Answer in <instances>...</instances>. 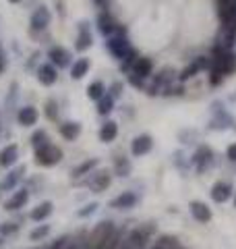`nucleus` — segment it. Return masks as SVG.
Wrapping results in <instances>:
<instances>
[{"instance_id":"obj_1","label":"nucleus","mask_w":236,"mask_h":249,"mask_svg":"<svg viewBox=\"0 0 236 249\" xmlns=\"http://www.w3.org/2000/svg\"><path fill=\"white\" fill-rule=\"evenodd\" d=\"M209 67L214 73H219V75H230L236 71V56H232L228 50L224 48H216L214 52V58L209 60Z\"/></svg>"},{"instance_id":"obj_2","label":"nucleus","mask_w":236,"mask_h":249,"mask_svg":"<svg viewBox=\"0 0 236 249\" xmlns=\"http://www.w3.org/2000/svg\"><path fill=\"white\" fill-rule=\"evenodd\" d=\"M153 232V227H141V229H135L129 232V237L122 241L127 249H145L147 243H149V237Z\"/></svg>"},{"instance_id":"obj_3","label":"nucleus","mask_w":236,"mask_h":249,"mask_svg":"<svg viewBox=\"0 0 236 249\" xmlns=\"http://www.w3.org/2000/svg\"><path fill=\"white\" fill-rule=\"evenodd\" d=\"M60 158H62V150L52 143L35 150V164L37 166H54Z\"/></svg>"},{"instance_id":"obj_4","label":"nucleus","mask_w":236,"mask_h":249,"mask_svg":"<svg viewBox=\"0 0 236 249\" xmlns=\"http://www.w3.org/2000/svg\"><path fill=\"white\" fill-rule=\"evenodd\" d=\"M116 231V227H114V222H110V220H104V222H100L96 229H93V232L89 235V247H93V249H100L101 247V243L112 235V232Z\"/></svg>"},{"instance_id":"obj_5","label":"nucleus","mask_w":236,"mask_h":249,"mask_svg":"<svg viewBox=\"0 0 236 249\" xmlns=\"http://www.w3.org/2000/svg\"><path fill=\"white\" fill-rule=\"evenodd\" d=\"M108 50L112 52L116 58H124V56H127V52H131L129 50V42L124 40L122 36L110 37V40H108Z\"/></svg>"},{"instance_id":"obj_6","label":"nucleus","mask_w":236,"mask_h":249,"mask_svg":"<svg viewBox=\"0 0 236 249\" xmlns=\"http://www.w3.org/2000/svg\"><path fill=\"white\" fill-rule=\"evenodd\" d=\"M207 67H209V60H207L205 56H199V58H195L193 65H188L185 71L178 75V79H180V81H186V79H191V77H195L197 73L201 71V69H207Z\"/></svg>"},{"instance_id":"obj_7","label":"nucleus","mask_w":236,"mask_h":249,"mask_svg":"<svg viewBox=\"0 0 236 249\" xmlns=\"http://www.w3.org/2000/svg\"><path fill=\"white\" fill-rule=\"evenodd\" d=\"M191 214L197 222H209L211 220V210L207 204H203V201H191Z\"/></svg>"},{"instance_id":"obj_8","label":"nucleus","mask_w":236,"mask_h":249,"mask_svg":"<svg viewBox=\"0 0 236 249\" xmlns=\"http://www.w3.org/2000/svg\"><path fill=\"white\" fill-rule=\"evenodd\" d=\"M230 196H232V187L228 183H224V181H219V183H216L214 187H211V199L218 201V204H224V201H228V199H230Z\"/></svg>"},{"instance_id":"obj_9","label":"nucleus","mask_w":236,"mask_h":249,"mask_svg":"<svg viewBox=\"0 0 236 249\" xmlns=\"http://www.w3.org/2000/svg\"><path fill=\"white\" fill-rule=\"evenodd\" d=\"M152 145H153V139H152V135L143 133V135L135 137V142H133V145H131L133 156H143V154H147L149 150H152Z\"/></svg>"},{"instance_id":"obj_10","label":"nucleus","mask_w":236,"mask_h":249,"mask_svg":"<svg viewBox=\"0 0 236 249\" xmlns=\"http://www.w3.org/2000/svg\"><path fill=\"white\" fill-rule=\"evenodd\" d=\"M91 44H93V37H91V31H89V27H87V23H81V25H79V36H77V42H75V46H77V52L87 50Z\"/></svg>"},{"instance_id":"obj_11","label":"nucleus","mask_w":236,"mask_h":249,"mask_svg":"<svg viewBox=\"0 0 236 249\" xmlns=\"http://www.w3.org/2000/svg\"><path fill=\"white\" fill-rule=\"evenodd\" d=\"M50 23V11L46 6H39L35 9V13L31 15V29H46V25Z\"/></svg>"},{"instance_id":"obj_12","label":"nucleus","mask_w":236,"mask_h":249,"mask_svg":"<svg viewBox=\"0 0 236 249\" xmlns=\"http://www.w3.org/2000/svg\"><path fill=\"white\" fill-rule=\"evenodd\" d=\"M153 71V62L149 58H137L135 65H133V75L139 77V79H145V77H149Z\"/></svg>"},{"instance_id":"obj_13","label":"nucleus","mask_w":236,"mask_h":249,"mask_svg":"<svg viewBox=\"0 0 236 249\" xmlns=\"http://www.w3.org/2000/svg\"><path fill=\"white\" fill-rule=\"evenodd\" d=\"M37 79L42 85H52V83H56L58 79V73H56V69L50 67V65H42L37 69Z\"/></svg>"},{"instance_id":"obj_14","label":"nucleus","mask_w":236,"mask_h":249,"mask_svg":"<svg viewBox=\"0 0 236 249\" xmlns=\"http://www.w3.org/2000/svg\"><path fill=\"white\" fill-rule=\"evenodd\" d=\"M48 58L52 60V65H56V67H67L68 62H70V54L65 50V48H60V46H56V48H52L48 52Z\"/></svg>"},{"instance_id":"obj_15","label":"nucleus","mask_w":236,"mask_h":249,"mask_svg":"<svg viewBox=\"0 0 236 249\" xmlns=\"http://www.w3.org/2000/svg\"><path fill=\"white\" fill-rule=\"evenodd\" d=\"M89 185H91V189L98 191V193L106 191L108 187H110V173H108V170H100V173L93 175V178H91Z\"/></svg>"},{"instance_id":"obj_16","label":"nucleus","mask_w":236,"mask_h":249,"mask_svg":"<svg viewBox=\"0 0 236 249\" xmlns=\"http://www.w3.org/2000/svg\"><path fill=\"white\" fill-rule=\"evenodd\" d=\"M19 123L23 124V127H31V124H35L37 123V119H39V114H37V110L34 106H25V108H21L19 110Z\"/></svg>"},{"instance_id":"obj_17","label":"nucleus","mask_w":236,"mask_h":249,"mask_svg":"<svg viewBox=\"0 0 236 249\" xmlns=\"http://www.w3.org/2000/svg\"><path fill=\"white\" fill-rule=\"evenodd\" d=\"M17 156H19V147L15 145V143H11V145H6L2 152H0V164L2 166H13L15 162H17Z\"/></svg>"},{"instance_id":"obj_18","label":"nucleus","mask_w":236,"mask_h":249,"mask_svg":"<svg viewBox=\"0 0 236 249\" xmlns=\"http://www.w3.org/2000/svg\"><path fill=\"white\" fill-rule=\"evenodd\" d=\"M116 135H118V124H116L114 121H108V123L101 124V129H100V139H101L104 143L114 142Z\"/></svg>"},{"instance_id":"obj_19","label":"nucleus","mask_w":236,"mask_h":249,"mask_svg":"<svg viewBox=\"0 0 236 249\" xmlns=\"http://www.w3.org/2000/svg\"><path fill=\"white\" fill-rule=\"evenodd\" d=\"M27 199H29L27 189H19V191L15 193V196L4 204V208H6V210H19V208H23V206L27 204Z\"/></svg>"},{"instance_id":"obj_20","label":"nucleus","mask_w":236,"mask_h":249,"mask_svg":"<svg viewBox=\"0 0 236 249\" xmlns=\"http://www.w3.org/2000/svg\"><path fill=\"white\" fill-rule=\"evenodd\" d=\"M81 133V124L79 123H62L60 124V135L67 139V142H73L77 139V135Z\"/></svg>"},{"instance_id":"obj_21","label":"nucleus","mask_w":236,"mask_h":249,"mask_svg":"<svg viewBox=\"0 0 236 249\" xmlns=\"http://www.w3.org/2000/svg\"><path fill=\"white\" fill-rule=\"evenodd\" d=\"M98 25H100V31L101 34H114V31H118V27H116V23H114V19L110 17L108 13H104V15H100V19H98Z\"/></svg>"},{"instance_id":"obj_22","label":"nucleus","mask_w":236,"mask_h":249,"mask_svg":"<svg viewBox=\"0 0 236 249\" xmlns=\"http://www.w3.org/2000/svg\"><path fill=\"white\" fill-rule=\"evenodd\" d=\"M87 71H89V60L79 58L73 65V69H70V77H73V79H81V77L87 75Z\"/></svg>"},{"instance_id":"obj_23","label":"nucleus","mask_w":236,"mask_h":249,"mask_svg":"<svg viewBox=\"0 0 236 249\" xmlns=\"http://www.w3.org/2000/svg\"><path fill=\"white\" fill-rule=\"evenodd\" d=\"M137 204V196L135 193H122V196H118L114 201H112V206L114 208H133Z\"/></svg>"},{"instance_id":"obj_24","label":"nucleus","mask_w":236,"mask_h":249,"mask_svg":"<svg viewBox=\"0 0 236 249\" xmlns=\"http://www.w3.org/2000/svg\"><path fill=\"white\" fill-rule=\"evenodd\" d=\"M152 249H178V239L172 237V235H162L153 243Z\"/></svg>"},{"instance_id":"obj_25","label":"nucleus","mask_w":236,"mask_h":249,"mask_svg":"<svg viewBox=\"0 0 236 249\" xmlns=\"http://www.w3.org/2000/svg\"><path fill=\"white\" fill-rule=\"evenodd\" d=\"M50 214H52V204L50 201H44V204H39L34 212H31V220L39 222V220H44V218H48Z\"/></svg>"},{"instance_id":"obj_26","label":"nucleus","mask_w":236,"mask_h":249,"mask_svg":"<svg viewBox=\"0 0 236 249\" xmlns=\"http://www.w3.org/2000/svg\"><path fill=\"white\" fill-rule=\"evenodd\" d=\"M104 96H106V93H104V83H101V81H93L87 88V98L89 100H96V102H100Z\"/></svg>"},{"instance_id":"obj_27","label":"nucleus","mask_w":236,"mask_h":249,"mask_svg":"<svg viewBox=\"0 0 236 249\" xmlns=\"http://www.w3.org/2000/svg\"><path fill=\"white\" fill-rule=\"evenodd\" d=\"M120 243H122V232L120 231H114L112 235H110L104 241V243H101L100 249H118V247H120Z\"/></svg>"},{"instance_id":"obj_28","label":"nucleus","mask_w":236,"mask_h":249,"mask_svg":"<svg viewBox=\"0 0 236 249\" xmlns=\"http://www.w3.org/2000/svg\"><path fill=\"white\" fill-rule=\"evenodd\" d=\"M112 106H114V100L110 98V96H104L98 102V112L101 114V116H106V114H110L112 112Z\"/></svg>"},{"instance_id":"obj_29","label":"nucleus","mask_w":236,"mask_h":249,"mask_svg":"<svg viewBox=\"0 0 236 249\" xmlns=\"http://www.w3.org/2000/svg\"><path fill=\"white\" fill-rule=\"evenodd\" d=\"M31 143H34L35 150L48 145V135H46V131H37V133H34V137H31Z\"/></svg>"},{"instance_id":"obj_30","label":"nucleus","mask_w":236,"mask_h":249,"mask_svg":"<svg viewBox=\"0 0 236 249\" xmlns=\"http://www.w3.org/2000/svg\"><path fill=\"white\" fill-rule=\"evenodd\" d=\"M96 164H98L96 160H87V162H83L81 166H77V168L73 170V177H81V175H85V173H89V170H91L93 166H96Z\"/></svg>"},{"instance_id":"obj_31","label":"nucleus","mask_w":236,"mask_h":249,"mask_svg":"<svg viewBox=\"0 0 236 249\" xmlns=\"http://www.w3.org/2000/svg\"><path fill=\"white\" fill-rule=\"evenodd\" d=\"M50 232V227H46V224H42V227H37L35 231H31V239L37 241V239H44L46 235Z\"/></svg>"},{"instance_id":"obj_32","label":"nucleus","mask_w":236,"mask_h":249,"mask_svg":"<svg viewBox=\"0 0 236 249\" xmlns=\"http://www.w3.org/2000/svg\"><path fill=\"white\" fill-rule=\"evenodd\" d=\"M129 170H131V164H129V162H124V160H118V162H116V173L120 175V177L129 175Z\"/></svg>"},{"instance_id":"obj_33","label":"nucleus","mask_w":236,"mask_h":249,"mask_svg":"<svg viewBox=\"0 0 236 249\" xmlns=\"http://www.w3.org/2000/svg\"><path fill=\"white\" fill-rule=\"evenodd\" d=\"M67 247H68V239L67 237H60V239L54 241V243L48 249H67Z\"/></svg>"},{"instance_id":"obj_34","label":"nucleus","mask_w":236,"mask_h":249,"mask_svg":"<svg viewBox=\"0 0 236 249\" xmlns=\"http://www.w3.org/2000/svg\"><path fill=\"white\" fill-rule=\"evenodd\" d=\"M46 114H48V119H56V102L54 100L46 104Z\"/></svg>"},{"instance_id":"obj_35","label":"nucleus","mask_w":236,"mask_h":249,"mask_svg":"<svg viewBox=\"0 0 236 249\" xmlns=\"http://www.w3.org/2000/svg\"><path fill=\"white\" fill-rule=\"evenodd\" d=\"M21 173H23L21 168L17 170V173H13V177H9V178H6V181H4V187H13L15 183H17V178H19V175H21Z\"/></svg>"},{"instance_id":"obj_36","label":"nucleus","mask_w":236,"mask_h":249,"mask_svg":"<svg viewBox=\"0 0 236 249\" xmlns=\"http://www.w3.org/2000/svg\"><path fill=\"white\" fill-rule=\"evenodd\" d=\"M228 158H230L232 162H236V143H232L230 147H228Z\"/></svg>"},{"instance_id":"obj_37","label":"nucleus","mask_w":236,"mask_h":249,"mask_svg":"<svg viewBox=\"0 0 236 249\" xmlns=\"http://www.w3.org/2000/svg\"><path fill=\"white\" fill-rule=\"evenodd\" d=\"M15 231H17V224H11V222H6L4 227H2V232H4V235H6V232H15Z\"/></svg>"},{"instance_id":"obj_38","label":"nucleus","mask_w":236,"mask_h":249,"mask_svg":"<svg viewBox=\"0 0 236 249\" xmlns=\"http://www.w3.org/2000/svg\"><path fill=\"white\" fill-rule=\"evenodd\" d=\"M96 208H98L96 204H89V206L85 208V210H81V212H79V216H87V214H91V212H93V210H96Z\"/></svg>"},{"instance_id":"obj_39","label":"nucleus","mask_w":236,"mask_h":249,"mask_svg":"<svg viewBox=\"0 0 236 249\" xmlns=\"http://www.w3.org/2000/svg\"><path fill=\"white\" fill-rule=\"evenodd\" d=\"M2 71H4V58L0 56V73H2Z\"/></svg>"},{"instance_id":"obj_40","label":"nucleus","mask_w":236,"mask_h":249,"mask_svg":"<svg viewBox=\"0 0 236 249\" xmlns=\"http://www.w3.org/2000/svg\"><path fill=\"white\" fill-rule=\"evenodd\" d=\"M67 249H79V247H75V245H68V247H67Z\"/></svg>"},{"instance_id":"obj_41","label":"nucleus","mask_w":236,"mask_h":249,"mask_svg":"<svg viewBox=\"0 0 236 249\" xmlns=\"http://www.w3.org/2000/svg\"><path fill=\"white\" fill-rule=\"evenodd\" d=\"M11 2H19V0H11Z\"/></svg>"},{"instance_id":"obj_42","label":"nucleus","mask_w":236,"mask_h":249,"mask_svg":"<svg viewBox=\"0 0 236 249\" xmlns=\"http://www.w3.org/2000/svg\"><path fill=\"white\" fill-rule=\"evenodd\" d=\"M234 206H236V197H234Z\"/></svg>"},{"instance_id":"obj_43","label":"nucleus","mask_w":236,"mask_h":249,"mask_svg":"<svg viewBox=\"0 0 236 249\" xmlns=\"http://www.w3.org/2000/svg\"><path fill=\"white\" fill-rule=\"evenodd\" d=\"M98 2H101V0H98Z\"/></svg>"}]
</instances>
